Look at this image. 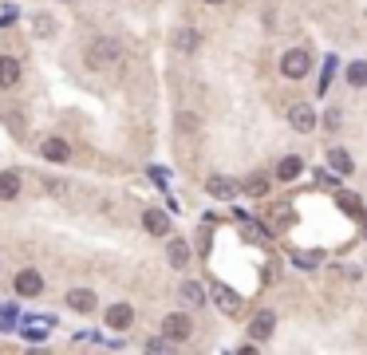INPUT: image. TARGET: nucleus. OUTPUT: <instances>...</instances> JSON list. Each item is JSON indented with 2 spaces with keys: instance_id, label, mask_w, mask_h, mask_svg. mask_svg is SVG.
<instances>
[{
  "instance_id": "1",
  "label": "nucleus",
  "mask_w": 367,
  "mask_h": 355,
  "mask_svg": "<svg viewBox=\"0 0 367 355\" xmlns=\"http://www.w3.org/2000/svg\"><path fill=\"white\" fill-rule=\"evenodd\" d=\"M123 59V48H119V40H111V36H99V40H91V48H87V63L91 68H115Z\"/></svg>"
},
{
  "instance_id": "2",
  "label": "nucleus",
  "mask_w": 367,
  "mask_h": 355,
  "mask_svg": "<svg viewBox=\"0 0 367 355\" xmlns=\"http://www.w3.org/2000/svg\"><path fill=\"white\" fill-rule=\"evenodd\" d=\"M308 68H312V56H308L304 48H289L281 56V71H284V79H304L308 76Z\"/></svg>"
},
{
  "instance_id": "3",
  "label": "nucleus",
  "mask_w": 367,
  "mask_h": 355,
  "mask_svg": "<svg viewBox=\"0 0 367 355\" xmlns=\"http://www.w3.org/2000/svg\"><path fill=\"white\" fill-rule=\"evenodd\" d=\"M162 336L170 339V344H186V339L194 336V320H190L186 312H170L162 320Z\"/></svg>"
},
{
  "instance_id": "4",
  "label": "nucleus",
  "mask_w": 367,
  "mask_h": 355,
  "mask_svg": "<svg viewBox=\"0 0 367 355\" xmlns=\"http://www.w3.org/2000/svg\"><path fill=\"white\" fill-rule=\"evenodd\" d=\"M205 194L217 197V202H229V197H237V194H241V186L233 182V178H225V174H214L210 182H205Z\"/></svg>"
},
{
  "instance_id": "5",
  "label": "nucleus",
  "mask_w": 367,
  "mask_h": 355,
  "mask_svg": "<svg viewBox=\"0 0 367 355\" xmlns=\"http://www.w3.org/2000/svg\"><path fill=\"white\" fill-rule=\"evenodd\" d=\"M273 328H276V316L265 308V312L253 316V324H249V336H253V344H265V339L273 336Z\"/></svg>"
},
{
  "instance_id": "6",
  "label": "nucleus",
  "mask_w": 367,
  "mask_h": 355,
  "mask_svg": "<svg viewBox=\"0 0 367 355\" xmlns=\"http://www.w3.org/2000/svg\"><path fill=\"white\" fill-rule=\"evenodd\" d=\"M12 284H16L20 296H40V292H43V277H40L36 269H20Z\"/></svg>"
},
{
  "instance_id": "7",
  "label": "nucleus",
  "mask_w": 367,
  "mask_h": 355,
  "mask_svg": "<svg viewBox=\"0 0 367 355\" xmlns=\"http://www.w3.org/2000/svg\"><path fill=\"white\" fill-rule=\"evenodd\" d=\"M210 292L217 296V308H222L225 316H241V296L233 292V288H225V284H210Z\"/></svg>"
},
{
  "instance_id": "8",
  "label": "nucleus",
  "mask_w": 367,
  "mask_h": 355,
  "mask_svg": "<svg viewBox=\"0 0 367 355\" xmlns=\"http://www.w3.org/2000/svg\"><path fill=\"white\" fill-rule=\"evenodd\" d=\"M130 320H135V308L130 304H111L107 308V328L123 331V328H130Z\"/></svg>"
},
{
  "instance_id": "9",
  "label": "nucleus",
  "mask_w": 367,
  "mask_h": 355,
  "mask_svg": "<svg viewBox=\"0 0 367 355\" xmlns=\"http://www.w3.org/2000/svg\"><path fill=\"white\" fill-rule=\"evenodd\" d=\"M289 123H292V130L308 135V130L316 127V110H312V107H292L289 110Z\"/></svg>"
},
{
  "instance_id": "10",
  "label": "nucleus",
  "mask_w": 367,
  "mask_h": 355,
  "mask_svg": "<svg viewBox=\"0 0 367 355\" xmlns=\"http://www.w3.org/2000/svg\"><path fill=\"white\" fill-rule=\"evenodd\" d=\"M143 225H146V233H154V237H166V233H170V217H166L162 210H146V213H143Z\"/></svg>"
},
{
  "instance_id": "11",
  "label": "nucleus",
  "mask_w": 367,
  "mask_h": 355,
  "mask_svg": "<svg viewBox=\"0 0 367 355\" xmlns=\"http://www.w3.org/2000/svg\"><path fill=\"white\" fill-rule=\"evenodd\" d=\"M40 154H43L48 162H68V158H71V146L63 143V138H48V143L40 146Z\"/></svg>"
},
{
  "instance_id": "12",
  "label": "nucleus",
  "mask_w": 367,
  "mask_h": 355,
  "mask_svg": "<svg viewBox=\"0 0 367 355\" xmlns=\"http://www.w3.org/2000/svg\"><path fill=\"white\" fill-rule=\"evenodd\" d=\"M68 304L76 308V312H95V292H91V288H71Z\"/></svg>"
},
{
  "instance_id": "13",
  "label": "nucleus",
  "mask_w": 367,
  "mask_h": 355,
  "mask_svg": "<svg viewBox=\"0 0 367 355\" xmlns=\"http://www.w3.org/2000/svg\"><path fill=\"white\" fill-rule=\"evenodd\" d=\"M16 79H20V59L0 56V87H16Z\"/></svg>"
},
{
  "instance_id": "14",
  "label": "nucleus",
  "mask_w": 367,
  "mask_h": 355,
  "mask_svg": "<svg viewBox=\"0 0 367 355\" xmlns=\"http://www.w3.org/2000/svg\"><path fill=\"white\" fill-rule=\"evenodd\" d=\"M12 197H20V174L4 170L0 174V202H12Z\"/></svg>"
},
{
  "instance_id": "15",
  "label": "nucleus",
  "mask_w": 367,
  "mask_h": 355,
  "mask_svg": "<svg viewBox=\"0 0 367 355\" xmlns=\"http://www.w3.org/2000/svg\"><path fill=\"white\" fill-rule=\"evenodd\" d=\"M197 43H202V36H197L194 28H178V32H174V48L178 51H197Z\"/></svg>"
},
{
  "instance_id": "16",
  "label": "nucleus",
  "mask_w": 367,
  "mask_h": 355,
  "mask_svg": "<svg viewBox=\"0 0 367 355\" xmlns=\"http://www.w3.org/2000/svg\"><path fill=\"white\" fill-rule=\"evenodd\" d=\"M166 257H170V264H174V269H186V264H190V245H186V241L178 237V241H170V249H166Z\"/></svg>"
},
{
  "instance_id": "17",
  "label": "nucleus",
  "mask_w": 367,
  "mask_h": 355,
  "mask_svg": "<svg viewBox=\"0 0 367 355\" xmlns=\"http://www.w3.org/2000/svg\"><path fill=\"white\" fill-rule=\"evenodd\" d=\"M300 170H304V162H300V158H292V154H289V158H281V162H276V178H281V182H292V178H300Z\"/></svg>"
},
{
  "instance_id": "18",
  "label": "nucleus",
  "mask_w": 367,
  "mask_h": 355,
  "mask_svg": "<svg viewBox=\"0 0 367 355\" xmlns=\"http://www.w3.org/2000/svg\"><path fill=\"white\" fill-rule=\"evenodd\" d=\"M328 166H332L336 174H351V154L340 150V146H332V150H328Z\"/></svg>"
},
{
  "instance_id": "19",
  "label": "nucleus",
  "mask_w": 367,
  "mask_h": 355,
  "mask_svg": "<svg viewBox=\"0 0 367 355\" xmlns=\"http://www.w3.org/2000/svg\"><path fill=\"white\" fill-rule=\"evenodd\" d=\"M182 296H186V304H205V288L197 280H186L182 284Z\"/></svg>"
},
{
  "instance_id": "20",
  "label": "nucleus",
  "mask_w": 367,
  "mask_h": 355,
  "mask_svg": "<svg viewBox=\"0 0 367 355\" xmlns=\"http://www.w3.org/2000/svg\"><path fill=\"white\" fill-rule=\"evenodd\" d=\"M348 83L351 87H367V63L363 59H356V63L348 68Z\"/></svg>"
},
{
  "instance_id": "21",
  "label": "nucleus",
  "mask_w": 367,
  "mask_h": 355,
  "mask_svg": "<svg viewBox=\"0 0 367 355\" xmlns=\"http://www.w3.org/2000/svg\"><path fill=\"white\" fill-rule=\"evenodd\" d=\"M32 32L36 36H51V32H56V20H51V16H36L32 20Z\"/></svg>"
},
{
  "instance_id": "22",
  "label": "nucleus",
  "mask_w": 367,
  "mask_h": 355,
  "mask_svg": "<svg viewBox=\"0 0 367 355\" xmlns=\"http://www.w3.org/2000/svg\"><path fill=\"white\" fill-rule=\"evenodd\" d=\"M265 190H269V182H265V178H249V182H245V194H253V197H261Z\"/></svg>"
},
{
  "instance_id": "23",
  "label": "nucleus",
  "mask_w": 367,
  "mask_h": 355,
  "mask_svg": "<svg viewBox=\"0 0 367 355\" xmlns=\"http://www.w3.org/2000/svg\"><path fill=\"white\" fill-rule=\"evenodd\" d=\"M273 225H292V210H289V205H276V210H273Z\"/></svg>"
},
{
  "instance_id": "24",
  "label": "nucleus",
  "mask_w": 367,
  "mask_h": 355,
  "mask_svg": "<svg viewBox=\"0 0 367 355\" xmlns=\"http://www.w3.org/2000/svg\"><path fill=\"white\" fill-rule=\"evenodd\" d=\"M340 123H343V115H340V110H328V115H324V127H328V130H336Z\"/></svg>"
},
{
  "instance_id": "25",
  "label": "nucleus",
  "mask_w": 367,
  "mask_h": 355,
  "mask_svg": "<svg viewBox=\"0 0 367 355\" xmlns=\"http://www.w3.org/2000/svg\"><path fill=\"white\" fill-rule=\"evenodd\" d=\"M166 347H170V339H146V351H166Z\"/></svg>"
},
{
  "instance_id": "26",
  "label": "nucleus",
  "mask_w": 367,
  "mask_h": 355,
  "mask_svg": "<svg viewBox=\"0 0 367 355\" xmlns=\"http://www.w3.org/2000/svg\"><path fill=\"white\" fill-rule=\"evenodd\" d=\"M178 127H182V130H194L197 118H194V115H178Z\"/></svg>"
},
{
  "instance_id": "27",
  "label": "nucleus",
  "mask_w": 367,
  "mask_h": 355,
  "mask_svg": "<svg viewBox=\"0 0 367 355\" xmlns=\"http://www.w3.org/2000/svg\"><path fill=\"white\" fill-rule=\"evenodd\" d=\"M340 202H343V210H348V213H359V202H356V197H351V194H343Z\"/></svg>"
},
{
  "instance_id": "28",
  "label": "nucleus",
  "mask_w": 367,
  "mask_h": 355,
  "mask_svg": "<svg viewBox=\"0 0 367 355\" xmlns=\"http://www.w3.org/2000/svg\"><path fill=\"white\" fill-rule=\"evenodd\" d=\"M0 24H4V28L16 24V9H4V12H0Z\"/></svg>"
},
{
  "instance_id": "29",
  "label": "nucleus",
  "mask_w": 367,
  "mask_h": 355,
  "mask_svg": "<svg viewBox=\"0 0 367 355\" xmlns=\"http://www.w3.org/2000/svg\"><path fill=\"white\" fill-rule=\"evenodd\" d=\"M205 4H225V0H205Z\"/></svg>"
}]
</instances>
